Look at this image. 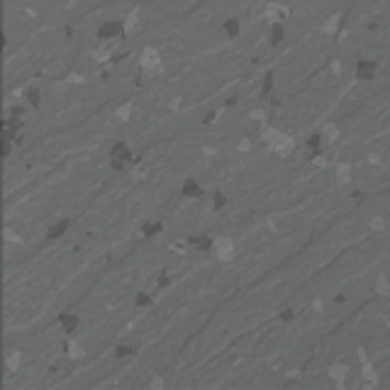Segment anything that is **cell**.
<instances>
[{
  "label": "cell",
  "instance_id": "obj_1",
  "mask_svg": "<svg viewBox=\"0 0 390 390\" xmlns=\"http://www.w3.org/2000/svg\"><path fill=\"white\" fill-rule=\"evenodd\" d=\"M210 254L222 263H232L237 259V247H234V239L227 237V234H220V237H212V249Z\"/></svg>",
  "mask_w": 390,
  "mask_h": 390
},
{
  "label": "cell",
  "instance_id": "obj_2",
  "mask_svg": "<svg viewBox=\"0 0 390 390\" xmlns=\"http://www.w3.org/2000/svg\"><path fill=\"white\" fill-rule=\"evenodd\" d=\"M139 66H141V71H144L146 76H159V73H164V59H161L159 49H156V47H144L141 54H139Z\"/></svg>",
  "mask_w": 390,
  "mask_h": 390
},
{
  "label": "cell",
  "instance_id": "obj_3",
  "mask_svg": "<svg viewBox=\"0 0 390 390\" xmlns=\"http://www.w3.org/2000/svg\"><path fill=\"white\" fill-rule=\"evenodd\" d=\"M268 149L276 154V156H280V159H285V156H290L293 154V149H295V139L290 137V134H285V132H280L271 144H268Z\"/></svg>",
  "mask_w": 390,
  "mask_h": 390
},
{
  "label": "cell",
  "instance_id": "obj_4",
  "mask_svg": "<svg viewBox=\"0 0 390 390\" xmlns=\"http://www.w3.org/2000/svg\"><path fill=\"white\" fill-rule=\"evenodd\" d=\"M288 15H290V7H288V5H280V2H276V0L266 2V7H263V17L268 20V25L283 22Z\"/></svg>",
  "mask_w": 390,
  "mask_h": 390
},
{
  "label": "cell",
  "instance_id": "obj_5",
  "mask_svg": "<svg viewBox=\"0 0 390 390\" xmlns=\"http://www.w3.org/2000/svg\"><path fill=\"white\" fill-rule=\"evenodd\" d=\"M205 191H202V186L195 181L193 176H188L186 181H183V186H181V197L183 200H195V197H202Z\"/></svg>",
  "mask_w": 390,
  "mask_h": 390
},
{
  "label": "cell",
  "instance_id": "obj_6",
  "mask_svg": "<svg viewBox=\"0 0 390 390\" xmlns=\"http://www.w3.org/2000/svg\"><path fill=\"white\" fill-rule=\"evenodd\" d=\"M117 37H125L122 22H105V25L98 29V39H117Z\"/></svg>",
  "mask_w": 390,
  "mask_h": 390
},
{
  "label": "cell",
  "instance_id": "obj_7",
  "mask_svg": "<svg viewBox=\"0 0 390 390\" xmlns=\"http://www.w3.org/2000/svg\"><path fill=\"white\" fill-rule=\"evenodd\" d=\"M351 176H354V168H351L349 161H339L334 166V181H336V186H349Z\"/></svg>",
  "mask_w": 390,
  "mask_h": 390
},
{
  "label": "cell",
  "instance_id": "obj_8",
  "mask_svg": "<svg viewBox=\"0 0 390 390\" xmlns=\"http://www.w3.org/2000/svg\"><path fill=\"white\" fill-rule=\"evenodd\" d=\"M373 76H376V61H371V59L356 61V73H354L356 81H371Z\"/></svg>",
  "mask_w": 390,
  "mask_h": 390
},
{
  "label": "cell",
  "instance_id": "obj_9",
  "mask_svg": "<svg viewBox=\"0 0 390 390\" xmlns=\"http://www.w3.org/2000/svg\"><path fill=\"white\" fill-rule=\"evenodd\" d=\"M327 373H329V378H332V383H334L336 388H344L346 376H349V366H346V363H332Z\"/></svg>",
  "mask_w": 390,
  "mask_h": 390
},
{
  "label": "cell",
  "instance_id": "obj_10",
  "mask_svg": "<svg viewBox=\"0 0 390 390\" xmlns=\"http://www.w3.org/2000/svg\"><path fill=\"white\" fill-rule=\"evenodd\" d=\"M139 25H141V15H139V10H130V12H127V17L122 20V27H125V37L134 34V32L139 29Z\"/></svg>",
  "mask_w": 390,
  "mask_h": 390
},
{
  "label": "cell",
  "instance_id": "obj_11",
  "mask_svg": "<svg viewBox=\"0 0 390 390\" xmlns=\"http://www.w3.org/2000/svg\"><path fill=\"white\" fill-rule=\"evenodd\" d=\"M59 327L66 334H73L78 329V315H73V312H59Z\"/></svg>",
  "mask_w": 390,
  "mask_h": 390
},
{
  "label": "cell",
  "instance_id": "obj_12",
  "mask_svg": "<svg viewBox=\"0 0 390 390\" xmlns=\"http://www.w3.org/2000/svg\"><path fill=\"white\" fill-rule=\"evenodd\" d=\"M373 293L381 295V298H388L390 295V278L388 273H376V280H373Z\"/></svg>",
  "mask_w": 390,
  "mask_h": 390
},
{
  "label": "cell",
  "instance_id": "obj_13",
  "mask_svg": "<svg viewBox=\"0 0 390 390\" xmlns=\"http://www.w3.org/2000/svg\"><path fill=\"white\" fill-rule=\"evenodd\" d=\"M361 376H363V381H366L371 388H376V386L381 383V376H378V371L371 366V361H363V363H361Z\"/></svg>",
  "mask_w": 390,
  "mask_h": 390
},
{
  "label": "cell",
  "instance_id": "obj_14",
  "mask_svg": "<svg viewBox=\"0 0 390 390\" xmlns=\"http://www.w3.org/2000/svg\"><path fill=\"white\" fill-rule=\"evenodd\" d=\"M110 159H120V161H132V159H134V154L130 151V146H127L125 141H117V144H112V149H110Z\"/></svg>",
  "mask_w": 390,
  "mask_h": 390
},
{
  "label": "cell",
  "instance_id": "obj_15",
  "mask_svg": "<svg viewBox=\"0 0 390 390\" xmlns=\"http://www.w3.org/2000/svg\"><path fill=\"white\" fill-rule=\"evenodd\" d=\"M83 356H85L83 344H81V341H76V339H68V341H66V359L78 361V359H83Z\"/></svg>",
  "mask_w": 390,
  "mask_h": 390
},
{
  "label": "cell",
  "instance_id": "obj_16",
  "mask_svg": "<svg viewBox=\"0 0 390 390\" xmlns=\"http://www.w3.org/2000/svg\"><path fill=\"white\" fill-rule=\"evenodd\" d=\"M320 134H322V139H325L327 144H334V141L341 137V130H339V125H336V122H327V125H322Z\"/></svg>",
  "mask_w": 390,
  "mask_h": 390
},
{
  "label": "cell",
  "instance_id": "obj_17",
  "mask_svg": "<svg viewBox=\"0 0 390 390\" xmlns=\"http://www.w3.org/2000/svg\"><path fill=\"white\" fill-rule=\"evenodd\" d=\"M71 227V220H61V222H56L54 227H49V232H47V239L49 242H56L59 237H64L66 229Z\"/></svg>",
  "mask_w": 390,
  "mask_h": 390
},
{
  "label": "cell",
  "instance_id": "obj_18",
  "mask_svg": "<svg viewBox=\"0 0 390 390\" xmlns=\"http://www.w3.org/2000/svg\"><path fill=\"white\" fill-rule=\"evenodd\" d=\"M368 229L376 232V234H383V232L388 229V220H386L383 215H373V217L368 220Z\"/></svg>",
  "mask_w": 390,
  "mask_h": 390
},
{
  "label": "cell",
  "instance_id": "obj_19",
  "mask_svg": "<svg viewBox=\"0 0 390 390\" xmlns=\"http://www.w3.org/2000/svg\"><path fill=\"white\" fill-rule=\"evenodd\" d=\"M20 366H22V354H20V351H10V354L5 356V368H7L10 373H15V371H20Z\"/></svg>",
  "mask_w": 390,
  "mask_h": 390
},
{
  "label": "cell",
  "instance_id": "obj_20",
  "mask_svg": "<svg viewBox=\"0 0 390 390\" xmlns=\"http://www.w3.org/2000/svg\"><path fill=\"white\" fill-rule=\"evenodd\" d=\"M339 25H341V17H339V15H332V17H327L325 25H322V34H327V37L336 34V32H339Z\"/></svg>",
  "mask_w": 390,
  "mask_h": 390
},
{
  "label": "cell",
  "instance_id": "obj_21",
  "mask_svg": "<svg viewBox=\"0 0 390 390\" xmlns=\"http://www.w3.org/2000/svg\"><path fill=\"white\" fill-rule=\"evenodd\" d=\"M188 242L193 244L195 249H200V251H210L212 249V237H205V234H195Z\"/></svg>",
  "mask_w": 390,
  "mask_h": 390
},
{
  "label": "cell",
  "instance_id": "obj_22",
  "mask_svg": "<svg viewBox=\"0 0 390 390\" xmlns=\"http://www.w3.org/2000/svg\"><path fill=\"white\" fill-rule=\"evenodd\" d=\"M132 112H134V103H122V105H117V110H115V117H117L120 122H130V120H132Z\"/></svg>",
  "mask_w": 390,
  "mask_h": 390
},
{
  "label": "cell",
  "instance_id": "obj_23",
  "mask_svg": "<svg viewBox=\"0 0 390 390\" xmlns=\"http://www.w3.org/2000/svg\"><path fill=\"white\" fill-rule=\"evenodd\" d=\"M139 232H141V237H156V234L161 232V222L149 220V222H144V224L139 227Z\"/></svg>",
  "mask_w": 390,
  "mask_h": 390
},
{
  "label": "cell",
  "instance_id": "obj_24",
  "mask_svg": "<svg viewBox=\"0 0 390 390\" xmlns=\"http://www.w3.org/2000/svg\"><path fill=\"white\" fill-rule=\"evenodd\" d=\"M224 205H227V195H224V193H220V191L210 193V207H212L215 212L224 210Z\"/></svg>",
  "mask_w": 390,
  "mask_h": 390
},
{
  "label": "cell",
  "instance_id": "obj_25",
  "mask_svg": "<svg viewBox=\"0 0 390 390\" xmlns=\"http://www.w3.org/2000/svg\"><path fill=\"white\" fill-rule=\"evenodd\" d=\"M239 32H242V27H239L237 20H224V34H227L229 39H237Z\"/></svg>",
  "mask_w": 390,
  "mask_h": 390
},
{
  "label": "cell",
  "instance_id": "obj_26",
  "mask_svg": "<svg viewBox=\"0 0 390 390\" xmlns=\"http://www.w3.org/2000/svg\"><path fill=\"white\" fill-rule=\"evenodd\" d=\"M2 237H5L7 244H22V234L15 232L12 227H5V229H2Z\"/></svg>",
  "mask_w": 390,
  "mask_h": 390
},
{
  "label": "cell",
  "instance_id": "obj_27",
  "mask_svg": "<svg viewBox=\"0 0 390 390\" xmlns=\"http://www.w3.org/2000/svg\"><path fill=\"white\" fill-rule=\"evenodd\" d=\"M134 305H137V307H141V310H144V307H151V305H154V298H151L149 293H137Z\"/></svg>",
  "mask_w": 390,
  "mask_h": 390
},
{
  "label": "cell",
  "instance_id": "obj_28",
  "mask_svg": "<svg viewBox=\"0 0 390 390\" xmlns=\"http://www.w3.org/2000/svg\"><path fill=\"white\" fill-rule=\"evenodd\" d=\"M132 354H134V346H130V344H117L115 346V356L117 359H130Z\"/></svg>",
  "mask_w": 390,
  "mask_h": 390
},
{
  "label": "cell",
  "instance_id": "obj_29",
  "mask_svg": "<svg viewBox=\"0 0 390 390\" xmlns=\"http://www.w3.org/2000/svg\"><path fill=\"white\" fill-rule=\"evenodd\" d=\"M146 176H149V171H146L144 166H139V168H134V171H132V181H134V183L146 181Z\"/></svg>",
  "mask_w": 390,
  "mask_h": 390
},
{
  "label": "cell",
  "instance_id": "obj_30",
  "mask_svg": "<svg viewBox=\"0 0 390 390\" xmlns=\"http://www.w3.org/2000/svg\"><path fill=\"white\" fill-rule=\"evenodd\" d=\"M251 146H254V139H251V137H244V139L237 144V151H239V154H247Z\"/></svg>",
  "mask_w": 390,
  "mask_h": 390
},
{
  "label": "cell",
  "instance_id": "obj_31",
  "mask_svg": "<svg viewBox=\"0 0 390 390\" xmlns=\"http://www.w3.org/2000/svg\"><path fill=\"white\" fill-rule=\"evenodd\" d=\"M149 388H154V390H164V388H166V381H164L161 376H151V381H149Z\"/></svg>",
  "mask_w": 390,
  "mask_h": 390
},
{
  "label": "cell",
  "instance_id": "obj_32",
  "mask_svg": "<svg viewBox=\"0 0 390 390\" xmlns=\"http://www.w3.org/2000/svg\"><path fill=\"white\" fill-rule=\"evenodd\" d=\"M93 59H95L98 64H105V61H110V52H108V49H98V52L93 54Z\"/></svg>",
  "mask_w": 390,
  "mask_h": 390
},
{
  "label": "cell",
  "instance_id": "obj_33",
  "mask_svg": "<svg viewBox=\"0 0 390 390\" xmlns=\"http://www.w3.org/2000/svg\"><path fill=\"white\" fill-rule=\"evenodd\" d=\"M312 312H315V315H325V300H322V298H315V300H312Z\"/></svg>",
  "mask_w": 390,
  "mask_h": 390
},
{
  "label": "cell",
  "instance_id": "obj_34",
  "mask_svg": "<svg viewBox=\"0 0 390 390\" xmlns=\"http://www.w3.org/2000/svg\"><path fill=\"white\" fill-rule=\"evenodd\" d=\"M27 100H29V105H39V90L37 88L27 90Z\"/></svg>",
  "mask_w": 390,
  "mask_h": 390
},
{
  "label": "cell",
  "instance_id": "obj_35",
  "mask_svg": "<svg viewBox=\"0 0 390 390\" xmlns=\"http://www.w3.org/2000/svg\"><path fill=\"white\" fill-rule=\"evenodd\" d=\"M125 166H127V161H120V159H110V168H112V171H125Z\"/></svg>",
  "mask_w": 390,
  "mask_h": 390
},
{
  "label": "cell",
  "instance_id": "obj_36",
  "mask_svg": "<svg viewBox=\"0 0 390 390\" xmlns=\"http://www.w3.org/2000/svg\"><path fill=\"white\" fill-rule=\"evenodd\" d=\"M251 120H254V122H261V125H266V112H263V110H254V112H251Z\"/></svg>",
  "mask_w": 390,
  "mask_h": 390
},
{
  "label": "cell",
  "instance_id": "obj_37",
  "mask_svg": "<svg viewBox=\"0 0 390 390\" xmlns=\"http://www.w3.org/2000/svg\"><path fill=\"white\" fill-rule=\"evenodd\" d=\"M293 317H295V312L288 307V310H283V312H280V317H278V320H280V322H290Z\"/></svg>",
  "mask_w": 390,
  "mask_h": 390
},
{
  "label": "cell",
  "instance_id": "obj_38",
  "mask_svg": "<svg viewBox=\"0 0 390 390\" xmlns=\"http://www.w3.org/2000/svg\"><path fill=\"white\" fill-rule=\"evenodd\" d=\"M202 154L205 156H215V146H202Z\"/></svg>",
  "mask_w": 390,
  "mask_h": 390
},
{
  "label": "cell",
  "instance_id": "obj_39",
  "mask_svg": "<svg viewBox=\"0 0 390 390\" xmlns=\"http://www.w3.org/2000/svg\"><path fill=\"white\" fill-rule=\"evenodd\" d=\"M68 83H83V76H71Z\"/></svg>",
  "mask_w": 390,
  "mask_h": 390
}]
</instances>
